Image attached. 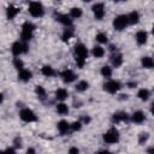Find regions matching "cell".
Instances as JSON below:
<instances>
[{
    "label": "cell",
    "instance_id": "1",
    "mask_svg": "<svg viewBox=\"0 0 154 154\" xmlns=\"http://www.w3.org/2000/svg\"><path fill=\"white\" fill-rule=\"evenodd\" d=\"M88 57V49L83 43H78L75 47V59L78 65V67H83L85 59Z\"/></svg>",
    "mask_w": 154,
    "mask_h": 154
},
{
    "label": "cell",
    "instance_id": "2",
    "mask_svg": "<svg viewBox=\"0 0 154 154\" xmlns=\"http://www.w3.org/2000/svg\"><path fill=\"white\" fill-rule=\"evenodd\" d=\"M29 13L32 16V17H42L43 13H45V10H43V6L41 2H37V1H32L30 2L29 5Z\"/></svg>",
    "mask_w": 154,
    "mask_h": 154
},
{
    "label": "cell",
    "instance_id": "3",
    "mask_svg": "<svg viewBox=\"0 0 154 154\" xmlns=\"http://www.w3.org/2000/svg\"><path fill=\"white\" fill-rule=\"evenodd\" d=\"M118 140H119V132H118V130L114 129V128L109 129L107 132L103 134V141H105L106 143L112 144V143L118 142Z\"/></svg>",
    "mask_w": 154,
    "mask_h": 154
},
{
    "label": "cell",
    "instance_id": "4",
    "mask_svg": "<svg viewBox=\"0 0 154 154\" xmlns=\"http://www.w3.org/2000/svg\"><path fill=\"white\" fill-rule=\"evenodd\" d=\"M129 24L128 22V17L125 14H120V16H117L114 19H113V26L116 30L120 31L123 29H125V26Z\"/></svg>",
    "mask_w": 154,
    "mask_h": 154
},
{
    "label": "cell",
    "instance_id": "5",
    "mask_svg": "<svg viewBox=\"0 0 154 154\" xmlns=\"http://www.w3.org/2000/svg\"><path fill=\"white\" fill-rule=\"evenodd\" d=\"M19 116H20V119L24 120V122H26V123H31V122L37 120L36 114H35L31 109H29V108H23V109L20 111Z\"/></svg>",
    "mask_w": 154,
    "mask_h": 154
},
{
    "label": "cell",
    "instance_id": "6",
    "mask_svg": "<svg viewBox=\"0 0 154 154\" xmlns=\"http://www.w3.org/2000/svg\"><path fill=\"white\" fill-rule=\"evenodd\" d=\"M91 10H93V13H94V16H95V18L97 20H101L105 17V5L102 2L94 4Z\"/></svg>",
    "mask_w": 154,
    "mask_h": 154
},
{
    "label": "cell",
    "instance_id": "7",
    "mask_svg": "<svg viewBox=\"0 0 154 154\" xmlns=\"http://www.w3.org/2000/svg\"><path fill=\"white\" fill-rule=\"evenodd\" d=\"M103 88L106 91L111 93V94H116L119 89H120V83L118 81H114V79H109L108 82H106L103 84Z\"/></svg>",
    "mask_w": 154,
    "mask_h": 154
},
{
    "label": "cell",
    "instance_id": "8",
    "mask_svg": "<svg viewBox=\"0 0 154 154\" xmlns=\"http://www.w3.org/2000/svg\"><path fill=\"white\" fill-rule=\"evenodd\" d=\"M11 52H12V54L16 55V57H18L19 54L24 53V43H22V42H19V41L13 42V43H12V47H11Z\"/></svg>",
    "mask_w": 154,
    "mask_h": 154
},
{
    "label": "cell",
    "instance_id": "9",
    "mask_svg": "<svg viewBox=\"0 0 154 154\" xmlns=\"http://www.w3.org/2000/svg\"><path fill=\"white\" fill-rule=\"evenodd\" d=\"M61 77H63V81L65 83H71V82H73L76 79V75L73 73L72 70H69V69H66V70H64L61 72Z\"/></svg>",
    "mask_w": 154,
    "mask_h": 154
},
{
    "label": "cell",
    "instance_id": "10",
    "mask_svg": "<svg viewBox=\"0 0 154 154\" xmlns=\"http://www.w3.org/2000/svg\"><path fill=\"white\" fill-rule=\"evenodd\" d=\"M131 120H132L134 123L141 124V123H143V122L146 120V116H144V113H143L142 111H136V112L132 113V116H131Z\"/></svg>",
    "mask_w": 154,
    "mask_h": 154
},
{
    "label": "cell",
    "instance_id": "11",
    "mask_svg": "<svg viewBox=\"0 0 154 154\" xmlns=\"http://www.w3.org/2000/svg\"><path fill=\"white\" fill-rule=\"evenodd\" d=\"M70 129H71V125H70L66 120H60V122L58 123V130H59V132H60L61 135L67 134Z\"/></svg>",
    "mask_w": 154,
    "mask_h": 154
},
{
    "label": "cell",
    "instance_id": "12",
    "mask_svg": "<svg viewBox=\"0 0 154 154\" xmlns=\"http://www.w3.org/2000/svg\"><path fill=\"white\" fill-rule=\"evenodd\" d=\"M57 20L60 22L61 24H64L65 26L72 25V19H71V17L67 16V14H58V16H57Z\"/></svg>",
    "mask_w": 154,
    "mask_h": 154
},
{
    "label": "cell",
    "instance_id": "13",
    "mask_svg": "<svg viewBox=\"0 0 154 154\" xmlns=\"http://www.w3.org/2000/svg\"><path fill=\"white\" fill-rule=\"evenodd\" d=\"M147 38H148V35L144 30H140L136 32V41L138 45H144L147 42Z\"/></svg>",
    "mask_w": 154,
    "mask_h": 154
},
{
    "label": "cell",
    "instance_id": "14",
    "mask_svg": "<svg viewBox=\"0 0 154 154\" xmlns=\"http://www.w3.org/2000/svg\"><path fill=\"white\" fill-rule=\"evenodd\" d=\"M19 8L18 7H16V6H13V5H10L8 7H7V10H6V14H7V18L8 19H12V18H14L18 13H19Z\"/></svg>",
    "mask_w": 154,
    "mask_h": 154
},
{
    "label": "cell",
    "instance_id": "15",
    "mask_svg": "<svg viewBox=\"0 0 154 154\" xmlns=\"http://www.w3.org/2000/svg\"><path fill=\"white\" fill-rule=\"evenodd\" d=\"M126 17H128V22H129V24H137L138 20H140V13H138L137 11H132V12H130Z\"/></svg>",
    "mask_w": 154,
    "mask_h": 154
},
{
    "label": "cell",
    "instance_id": "16",
    "mask_svg": "<svg viewBox=\"0 0 154 154\" xmlns=\"http://www.w3.org/2000/svg\"><path fill=\"white\" fill-rule=\"evenodd\" d=\"M111 61H112V65L114 67H119L122 64H123V55L117 53V54H113L112 58H111Z\"/></svg>",
    "mask_w": 154,
    "mask_h": 154
},
{
    "label": "cell",
    "instance_id": "17",
    "mask_svg": "<svg viewBox=\"0 0 154 154\" xmlns=\"http://www.w3.org/2000/svg\"><path fill=\"white\" fill-rule=\"evenodd\" d=\"M31 72L29 71V70H25V69H23V70H20L19 71V73H18V78L20 79V81H23V82H28L30 78H31Z\"/></svg>",
    "mask_w": 154,
    "mask_h": 154
},
{
    "label": "cell",
    "instance_id": "18",
    "mask_svg": "<svg viewBox=\"0 0 154 154\" xmlns=\"http://www.w3.org/2000/svg\"><path fill=\"white\" fill-rule=\"evenodd\" d=\"M128 114L125 112H118V113H114L113 117H112V120L113 123H119V122H123V120H128Z\"/></svg>",
    "mask_w": 154,
    "mask_h": 154
},
{
    "label": "cell",
    "instance_id": "19",
    "mask_svg": "<svg viewBox=\"0 0 154 154\" xmlns=\"http://www.w3.org/2000/svg\"><path fill=\"white\" fill-rule=\"evenodd\" d=\"M141 64L144 69H152L154 67V60L150 57H143L141 60Z\"/></svg>",
    "mask_w": 154,
    "mask_h": 154
},
{
    "label": "cell",
    "instance_id": "20",
    "mask_svg": "<svg viewBox=\"0 0 154 154\" xmlns=\"http://www.w3.org/2000/svg\"><path fill=\"white\" fill-rule=\"evenodd\" d=\"M69 96V93H67V90L66 89H64V88H59V89H57V91H55V97L58 99V100H65L66 97Z\"/></svg>",
    "mask_w": 154,
    "mask_h": 154
},
{
    "label": "cell",
    "instance_id": "21",
    "mask_svg": "<svg viewBox=\"0 0 154 154\" xmlns=\"http://www.w3.org/2000/svg\"><path fill=\"white\" fill-rule=\"evenodd\" d=\"M137 96H138V99H141L142 101H147V100L149 99V96H150V93H149V90H148V89L142 88V89H140V90H138Z\"/></svg>",
    "mask_w": 154,
    "mask_h": 154
},
{
    "label": "cell",
    "instance_id": "22",
    "mask_svg": "<svg viewBox=\"0 0 154 154\" xmlns=\"http://www.w3.org/2000/svg\"><path fill=\"white\" fill-rule=\"evenodd\" d=\"M91 53H93V55L95 58H102L103 54H105V49L101 46H95V47H93Z\"/></svg>",
    "mask_w": 154,
    "mask_h": 154
},
{
    "label": "cell",
    "instance_id": "23",
    "mask_svg": "<svg viewBox=\"0 0 154 154\" xmlns=\"http://www.w3.org/2000/svg\"><path fill=\"white\" fill-rule=\"evenodd\" d=\"M41 72H42V75H43V76H46V77H51V76H53V75L55 73V72H54V70H53V67H52V66H49V65H45V66L42 67Z\"/></svg>",
    "mask_w": 154,
    "mask_h": 154
},
{
    "label": "cell",
    "instance_id": "24",
    "mask_svg": "<svg viewBox=\"0 0 154 154\" xmlns=\"http://www.w3.org/2000/svg\"><path fill=\"white\" fill-rule=\"evenodd\" d=\"M57 112L59 113V114H67L69 113V107H67V105H65V103H58L57 105Z\"/></svg>",
    "mask_w": 154,
    "mask_h": 154
},
{
    "label": "cell",
    "instance_id": "25",
    "mask_svg": "<svg viewBox=\"0 0 154 154\" xmlns=\"http://www.w3.org/2000/svg\"><path fill=\"white\" fill-rule=\"evenodd\" d=\"M82 16V8L79 7H72L70 10V17L71 18H79Z\"/></svg>",
    "mask_w": 154,
    "mask_h": 154
},
{
    "label": "cell",
    "instance_id": "26",
    "mask_svg": "<svg viewBox=\"0 0 154 154\" xmlns=\"http://www.w3.org/2000/svg\"><path fill=\"white\" fill-rule=\"evenodd\" d=\"M88 87H89V83L87 81H79L76 84V90L77 91H84V90L88 89Z\"/></svg>",
    "mask_w": 154,
    "mask_h": 154
},
{
    "label": "cell",
    "instance_id": "27",
    "mask_svg": "<svg viewBox=\"0 0 154 154\" xmlns=\"http://www.w3.org/2000/svg\"><path fill=\"white\" fill-rule=\"evenodd\" d=\"M72 35H73V30L67 28V29L64 30V32H63V35H61V38H63V41H69V40L72 37Z\"/></svg>",
    "mask_w": 154,
    "mask_h": 154
},
{
    "label": "cell",
    "instance_id": "28",
    "mask_svg": "<svg viewBox=\"0 0 154 154\" xmlns=\"http://www.w3.org/2000/svg\"><path fill=\"white\" fill-rule=\"evenodd\" d=\"M101 75H102L103 77H106V78H109V77L112 76V69H111L109 66H107V65L102 66V67H101Z\"/></svg>",
    "mask_w": 154,
    "mask_h": 154
},
{
    "label": "cell",
    "instance_id": "29",
    "mask_svg": "<svg viewBox=\"0 0 154 154\" xmlns=\"http://www.w3.org/2000/svg\"><path fill=\"white\" fill-rule=\"evenodd\" d=\"M20 37H22V40H23L24 42H26V41L31 40V37H32V31L22 30V32H20Z\"/></svg>",
    "mask_w": 154,
    "mask_h": 154
},
{
    "label": "cell",
    "instance_id": "30",
    "mask_svg": "<svg viewBox=\"0 0 154 154\" xmlns=\"http://www.w3.org/2000/svg\"><path fill=\"white\" fill-rule=\"evenodd\" d=\"M35 91H36V94H37V96L40 97V99H45L46 97V90H45V88L43 87H41V85H37L36 87V89H35Z\"/></svg>",
    "mask_w": 154,
    "mask_h": 154
},
{
    "label": "cell",
    "instance_id": "31",
    "mask_svg": "<svg viewBox=\"0 0 154 154\" xmlns=\"http://www.w3.org/2000/svg\"><path fill=\"white\" fill-rule=\"evenodd\" d=\"M95 38H96V41L100 42V43H106L107 40H108V38H107V35H106L105 32H99Z\"/></svg>",
    "mask_w": 154,
    "mask_h": 154
},
{
    "label": "cell",
    "instance_id": "32",
    "mask_svg": "<svg viewBox=\"0 0 154 154\" xmlns=\"http://www.w3.org/2000/svg\"><path fill=\"white\" fill-rule=\"evenodd\" d=\"M13 66L17 69V70H23V67H24V63L19 59V58H14L13 59Z\"/></svg>",
    "mask_w": 154,
    "mask_h": 154
},
{
    "label": "cell",
    "instance_id": "33",
    "mask_svg": "<svg viewBox=\"0 0 154 154\" xmlns=\"http://www.w3.org/2000/svg\"><path fill=\"white\" fill-rule=\"evenodd\" d=\"M148 137H149L148 132H141V134L138 135V143H140V144L146 143V142H147V140H148Z\"/></svg>",
    "mask_w": 154,
    "mask_h": 154
},
{
    "label": "cell",
    "instance_id": "34",
    "mask_svg": "<svg viewBox=\"0 0 154 154\" xmlns=\"http://www.w3.org/2000/svg\"><path fill=\"white\" fill-rule=\"evenodd\" d=\"M22 30H28V31H34L35 30V25L30 22H25L23 25H22Z\"/></svg>",
    "mask_w": 154,
    "mask_h": 154
},
{
    "label": "cell",
    "instance_id": "35",
    "mask_svg": "<svg viewBox=\"0 0 154 154\" xmlns=\"http://www.w3.org/2000/svg\"><path fill=\"white\" fill-rule=\"evenodd\" d=\"M81 128H82V122H73L72 124H71V130H73V131H79L81 130Z\"/></svg>",
    "mask_w": 154,
    "mask_h": 154
},
{
    "label": "cell",
    "instance_id": "36",
    "mask_svg": "<svg viewBox=\"0 0 154 154\" xmlns=\"http://www.w3.org/2000/svg\"><path fill=\"white\" fill-rule=\"evenodd\" d=\"M13 143H14V146H16L17 148H20V147H22V140H20L19 137H16L14 141H13Z\"/></svg>",
    "mask_w": 154,
    "mask_h": 154
},
{
    "label": "cell",
    "instance_id": "37",
    "mask_svg": "<svg viewBox=\"0 0 154 154\" xmlns=\"http://www.w3.org/2000/svg\"><path fill=\"white\" fill-rule=\"evenodd\" d=\"M69 154H79V150L77 147H71L69 149Z\"/></svg>",
    "mask_w": 154,
    "mask_h": 154
},
{
    "label": "cell",
    "instance_id": "38",
    "mask_svg": "<svg viewBox=\"0 0 154 154\" xmlns=\"http://www.w3.org/2000/svg\"><path fill=\"white\" fill-rule=\"evenodd\" d=\"M2 154H16V152H14L13 148H7V149H5L2 152Z\"/></svg>",
    "mask_w": 154,
    "mask_h": 154
},
{
    "label": "cell",
    "instance_id": "39",
    "mask_svg": "<svg viewBox=\"0 0 154 154\" xmlns=\"http://www.w3.org/2000/svg\"><path fill=\"white\" fill-rule=\"evenodd\" d=\"M82 122H83L84 124H88V123L90 122V118H89L88 116H83V117H82Z\"/></svg>",
    "mask_w": 154,
    "mask_h": 154
},
{
    "label": "cell",
    "instance_id": "40",
    "mask_svg": "<svg viewBox=\"0 0 154 154\" xmlns=\"http://www.w3.org/2000/svg\"><path fill=\"white\" fill-rule=\"evenodd\" d=\"M26 153H28V154H36V152H35V149H34V148H28Z\"/></svg>",
    "mask_w": 154,
    "mask_h": 154
},
{
    "label": "cell",
    "instance_id": "41",
    "mask_svg": "<svg viewBox=\"0 0 154 154\" xmlns=\"http://www.w3.org/2000/svg\"><path fill=\"white\" fill-rule=\"evenodd\" d=\"M147 153H148V154H154V147H150V148H148Z\"/></svg>",
    "mask_w": 154,
    "mask_h": 154
},
{
    "label": "cell",
    "instance_id": "42",
    "mask_svg": "<svg viewBox=\"0 0 154 154\" xmlns=\"http://www.w3.org/2000/svg\"><path fill=\"white\" fill-rule=\"evenodd\" d=\"M97 154H111L108 150H101V152H99Z\"/></svg>",
    "mask_w": 154,
    "mask_h": 154
},
{
    "label": "cell",
    "instance_id": "43",
    "mask_svg": "<svg viewBox=\"0 0 154 154\" xmlns=\"http://www.w3.org/2000/svg\"><path fill=\"white\" fill-rule=\"evenodd\" d=\"M109 49H111L112 52H114V51H117V47H114L113 45H111V46H109Z\"/></svg>",
    "mask_w": 154,
    "mask_h": 154
},
{
    "label": "cell",
    "instance_id": "44",
    "mask_svg": "<svg viewBox=\"0 0 154 154\" xmlns=\"http://www.w3.org/2000/svg\"><path fill=\"white\" fill-rule=\"evenodd\" d=\"M150 111H152V113L154 114V103H152V107H150Z\"/></svg>",
    "mask_w": 154,
    "mask_h": 154
},
{
    "label": "cell",
    "instance_id": "45",
    "mask_svg": "<svg viewBox=\"0 0 154 154\" xmlns=\"http://www.w3.org/2000/svg\"><path fill=\"white\" fill-rule=\"evenodd\" d=\"M152 31H153V35H154V25H153V30Z\"/></svg>",
    "mask_w": 154,
    "mask_h": 154
}]
</instances>
